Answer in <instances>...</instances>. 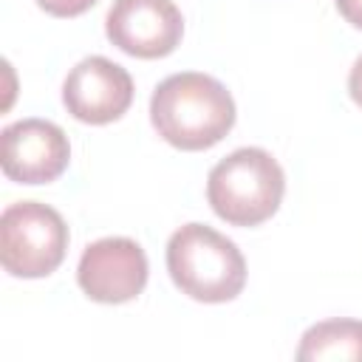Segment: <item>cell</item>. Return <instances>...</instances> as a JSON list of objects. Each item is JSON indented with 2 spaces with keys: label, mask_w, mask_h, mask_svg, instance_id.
I'll list each match as a JSON object with an SVG mask.
<instances>
[{
  "label": "cell",
  "mask_w": 362,
  "mask_h": 362,
  "mask_svg": "<svg viewBox=\"0 0 362 362\" xmlns=\"http://www.w3.org/2000/svg\"><path fill=\"white\" fill-rule=\"evenodd\" d=\"M167 272L175 288L198 303H229L246 286L240 249L206 223H184L170 235Z\"/></svg>",
  "instance_id": "obj_2"
},
{
  "label": "cell",
  "mask_w": 362,
  "mask_h": 362,
  "mask_svg": "<svg viewBox=\"0 0 362 362\" xmlns=\"http://www.w3.org/2000/svg\"><path fill=\"white\" fill-rule=\"evenodd\" d=\"M105 34L130 57L161 59L181 45L184 17L173 0H113Z\"/></svg>",
  "instance_id": "obj_7"
},
{
  "label": "cell",
  "mask_w": 362,
  "mask_h": 362,
  "mask_svg": "<svg viewBox=\"0 0 362 362\" xmlns=\"http://www.w3.org/2000/svg\"><path fill=\"white\" fill-rule=\"evenodd\" d=\"M348 93L362 107V57H356V62H354V68L348 74Z\"/></svg>",
  "instance_id": "obj_12"
},
{
  "label": "cell",
  "mask_w": 362,
  "mask_h": 362,
  "mask_svg": "<svg viewBox=\"0 0 362 362\" xmlns=\"http://www.w3.org/2000/svg\"><path fill=\"white\" fill-rule=\"evenodd\" d=\"M297 359H362V322L359 320H325L311 325L297 348Z\"/></svg>",
  "instance_id": "obj_9"
},
{
  "label": "cell",
  "mask_w": 362,
  "mask_h": 362,
  "mask_svg": "<svg viewBox=\"0 0 362 362\" xmlns=\"http://www.w3.org/2000/svg\"><path fill=\"white\" fill-rule=\"evenodd\" d=\"M71 161V144L48 119H20L0 133V167L14 184H51Z\"/></svg>",
  "instance_id": "obj_6"
},
{
  "label": "cell",
  "mask_w": 362,
  "mask_h": 362,
  "mask_svg": "<svg viewBox=\"0 0 362 362\" xmlns=\"http://www.w3.org/2000/svg\"><path fill=\"white\" fill-rule=\"evenodd\" d=\"M68 238V226L54 206L40 201L8 204L0 215V263L11 277H48L65 260Z\"/></svg>",
  "instance_id": "obj_4"
},
{
  "label": "cell",
  "mask_w": 362,
  "mask_h": 362,
  "mask_svg": "<svg viewBox=\"0 0 362 362\" xmlns=\"http://www.w3.org/2000/svg\"><path fill=\"white\" fill-rule=\"evenodd\" d=\"M37 6L51 17H79L96 6V0H37Z\"/></svg>",
  "instance_id": "obj_10"
},
{
  "label": "cell",
  "mask_w": 362,
  "mask_h": 362,
  "mask_svg": "<svg viewBox=\"0 0 362 362\" xmlns=\"http://www.w3.org/2000/svg\"><path fill=\"white\" fill-rule=\"evenodd\" d=\"M283 192V167L263 147H240L206 175V201L229 226H260L280 209Z\"/></svg>",
  "instance_id": "obj_3"
},
{
  "label": "cell",
  "mask_w": 362,
  "mask_h": 362,
  "mask_svg": "<svg viewBox=\"0 0 362 362\" xmlns=\"http://www.w3.org/2000/svg\"><path fill=\"white\" fill-rule=\"evenodd\" d=\"M235 99L223 82L201 71H181L156 85L150 122L156 133L187 153L209 150L235 127Z\"/></svg>",
  "instance_id": "obj_1"
},
{
  "label": "cell",
  "mask_w": 362,
  "mask_h": 362,
  "mask_svg": "<svg viewBox=\"0 0 362 362\" xmlns=\"http://www.w3.org/2000/svg\"><path fill=\"white\" fill-rule=\"evenodd\" d=\"M334 3H337L339 14H342L354 28L362 31V0H334Z\"/></svg>",
  "instance_id": "obj_11"
},
{
  "label": "cell",
  "mask_w": 362,
  "mask_h": 362,
  "mask_svg": "<svg viewBox=\"0 0 362 362\" xmlns=\"http://www.w3.org/2000/svg\"><path fill=\"white\" fill-rule=\"evenodd\" d=\"M62 105L82 124H110L133 105V76L107 57H85L62 82Z\"/></svg>",
  "instance_id": "obj_8"
},
{
  "label": "cell",
  "mask_w": 362,
  "mask_h": 362,
  "mask_svg": "<svg viewBox=\"0 0 362 362\" xmlns=\"http://www.w3.org/2000/svg\"><path fill=\"white\" fill-rule=\"evenodd\" d=\"M147 255L130 238H99L88 243L76 266L79 288L105 305L136 300L147 286Z\"/></svg>",
  "instance_id": "obj_5"
}]
</instances>
